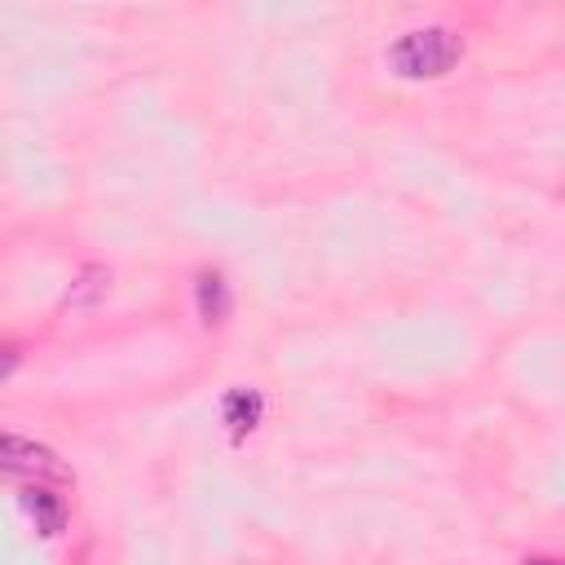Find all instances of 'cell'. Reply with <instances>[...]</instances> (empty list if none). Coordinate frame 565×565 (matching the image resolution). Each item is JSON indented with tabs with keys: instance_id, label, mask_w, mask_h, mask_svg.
Here are the masks:
<instances>
[{
	"instance_id": "6da1fadb",
	"label": "cell",
	"mask_w": 565,
	"mask_h": 565,
	"mask_svg": "<svg viewBox=\"0 0 565 565\" xmlns=\"http://www.w3.org/2000/svg\"><path fill=\"white\" fill-rule=\"evenodd\" d=\"M459 57H463V40H459V31H450V26L406 31V35L393 40L388 53H384L388 71L402 75V79H437V75H446Z\"/></svg>"
},
{
	"instance_id": "5b68a950",
	"label": "cell",
	"mask_w": 565,
	"mask_h": 565,
	"mask_svg": "<svg viewBox=\"0 0 565 565\" xmlns=\"http://www.w3.org/2000/svg\"><path fill=\"white\" fill-rule=\"evenodd\" d=\"M22 508L35 516V530L40 534H57L62 530V521H66V508H62V499L57 494H49V490H22Z\"/></svg>"
},
{
	"instance_id": "7a4b0ae2",
	"label": "cell",
	"mask_w": 565,
	"mask_h": 565,
	"mask_svg": "<svg viewBox=\"0 0 565 565\" xmlns=\"http://www.w3.org/2000/svg\"><path fill=\"white\" fill-rule=\"evenodd\" d=\"M0 472H26V477H71V468L40 441L0 433Z\"/></svg>"
},
{
	"instance_id": "8992f818",
	"label": "cell",
	"mask_w": 565,
	"mask_h": 565,
	"mask_svg": "<svg viewBox=\"0 0 565 565\" xmlns=\"http://www.w3.org/2000/svg\"><path fill=\"white\" fill-rule=\"evenodd\" d=\"M79 282H84V287H79V291H71V296H66V305H84L88 296H97V291L106 287V269H97V265H93V269H84V278H79Z\"/></svg>"
},
{
	"instance_id": "277c9868",
	"label": "cell",
	"mask_w": 565,
	"mask_h": 565,
	"mask_svg": "<svg viewBox=\"0 0 565 565\" xmlns=\"http://www.w3.org/2000/svg\"><path fill=\"white\" fill-rule=\"evenodd\" d=\"M194 291H199V318L207 327H221L230 318V282L221 278V269H203Z\"/></svg>"
},
{
	"instance_id": "3957f363",
	"label": "cell",
	"mask_w": 565,
	"mask_h": 565,
	"mask_svg": "<svg viewBox=\"0 0 565 565\" xmlns=\"http://www.w3.org/2000/svg\"><path fill=\"white\" fill-rule=\"evenodd\" d=\"M260 415H265V397L256 393V388H225V397H221V419L230 424V433H234V441H243L256 424H260Z\"/></svg>"
},
{
	"instance_id": "52a82bcc",
	"label": "cell",
	"mask_w": 565,
	"mask_h": 565,
	"mask_svg": "<svg viewBox=\"0 0 565 565\" xmlns=\"http://www.w3.org/2000/svg\"><path fill=\"white\" fill-rule=\"evenodd\" d=\"M13 366H18V349H4V344H0V380H4Z\"/></svg>"
},
{
	"instance_id": "ba28073f",
	"label": "cell",
	"mask_w": 565,
	"mask_h": 565,
	"mask_svg": "<svg viewBox=\"0 0 565 565\" xmlns=\"http://www.w3.org/2000/svg\"><path fill=\"white\" fill-rule=\"evenodd\" d=\"M525 565H556V561H547V556H530Z\"/></svg>"
}]
</instances>
